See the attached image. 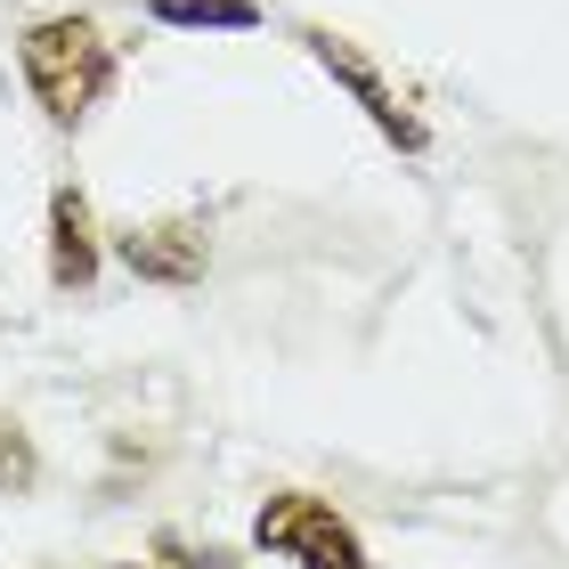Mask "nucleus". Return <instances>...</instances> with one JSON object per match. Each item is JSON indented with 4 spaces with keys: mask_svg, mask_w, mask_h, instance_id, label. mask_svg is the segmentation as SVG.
<instances>
[{
    "mask_svg": "<svg viewBox=\"0 0 569 569\" xmlns=\"http://www.w3.org/2000/svg\"><path fill=\"white\" fill-rule=\"evenodd\" d=\"M17 66H24V82H33L41 114L66 122V131L114 90V49L90 17H41L33 33L17 41Z\"/></svg>",
    "mask_w": 569,
    "mask_h": 569,
    "instance_id": "obj_1",
    "label": "nucleus"
},
{
    "mask_svg": "<svg viewBox=\"0 0 569 569\" xmlns=\"http://www.w3.org/2000/svg\"><path fill=\"white\" fill-rule=\"evenodd\" d=\"M252 546L277 553V561H301V569H375L367 546H358V529L333 505L301 497V488H284V497H269L252 512Z\"/></svg>",
    "mask_w": 569,
    "mask_h": 569,
    "instance_id": "obj_2",
    "label": "nucleus"
},
{
    "mask_svg": "<svg viewBox=\"0 0 569 569\" xmlns=\"http://www.w3.org/2000/svg\"><path fill=\"white\" fill-rule=\"evenodd\" d=\"M301 49H309V58H318V66L333 73V82H342V90L358 98V107H367V122H375V131L391 139V147H407V154H423V147H431V131H423V122H416V114L399 107V90L382 82V73H375L367 58H358V49H350L342 33H326V24H309V33H301Z\"/></svg>",
    "mask_w": 569,
    "mask_h": 569,
    "instance_id": "obj_3",
    "label": "nucleus"
},
{
    "mask_svg": "<svg viewBox=\"0 0 569 569\" xmlns=\"http://www.w3.org/2000/svg\"><path fill=\"white\" fill-rule=\"evenodd\" d=\"M122 261H131V277H147V284H203L212 244H203V228H188V220H154V228H131V237H122Z\"/></svg>",
    "mask_w": 569,
    "mask_h": 569,
    "instance_id": "obj_4",
    "label": "nucleus"
},
{
    "mask_svg": "<svg viewBox=\"0 0 569 569\" xmlns=\"http://www.w3.org/2000/svg\"><path fill=\"white\" fill-rule=\"evenodd\" d=\"M98 277V228H90V196L58 188L49 196V284L58 293H90Z\"/></svg>",
    "mask_w": 569,
    "mask_h": 569,
    "instance_id": "obj_5",
    "label": "nucleus"
},
{
    "mask_svg": "<svg viewBox=\"0 0 569 569\" xmlns=\"http://www.w3.org/2000/svg\"><path fill=\"white\" fill-rule=\"evenodd\" d=\"M154 24H196V33H252L261 9L252 0H147Z\"/></svg>",
    "mask_w": 569,
    "mask_h": 569,
    "instance_id": "obj_6",
    "label": "nucleus"
},
{
    "mask_svg": "<svg viewBox=\"0 0 569 569\" xmlns=\"http://www.w3.org/2000/svg\"><path fill=\"white\" fill-rule=\"evenodd\" d=\"M33 480H41V456H33V439H24L17 423H0V497H24Z\"/></svg>",
    "mask_w": 569,
    "mask_h": 569,
    "instance_id": "obj_7",
    "label": "nucleus"
},
{
    "mask_svg": "<svg viewBox=\"0 0 569 569\" xmlns=\"http://www.w3.org/2000/svg\"><path fill=\"white\" fill-rule=\"evenodd\" d=\"M122 569H139V561H122Z\"/></svg>",
    "mask_w": 569,
    "mask_h": 569,
    "instance_id": "obj_8",
    "label": "nucleus"
}]
</instances>
